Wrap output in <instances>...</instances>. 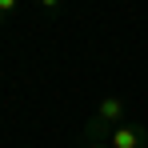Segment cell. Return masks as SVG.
<instances>
[{"label":"cell","instance_id":"3957f363","mask_svg":"<svg viewBox=\"0 0 148 148\" xmlns=\"http://www.w3.org/2000/svg\"><path fill=\"white\" fill-rule=\"evenodd\" d=\"M16 8H20V0H0V24H8Z\"/></svg>","mask_w":148,"mask_h":148},{"label":"cell","instance_id":"5b68a950","mask_svg":"<svg viewBox=\"0 0 148 148\" xmlns=\"http://www.w3.org/2000/svg\"><path fill=\"white\" fill-rule=\"evenodd\" d=\"M88 148H112L108 140H88Z\"/></svg>","mask_w":148,"mask_h":148},{"label":"cell","instance_id":"6da1fadb","mask_svg":"<svg viewBox=\"0 0 148 148\" xmlns=\"http://www.w3.org/2000/svg\"><path fill=\"white\" fill-rule=\"evenodd\" d=\"M128 120V100L124 96H104L92 108V116H88V124H84V136L88 140H108V132L116 128V124Z\"/></svg>","mask_w":148,"mask_h":148},{"label":"cell","instance_id":"7a4b0ae2","mask_svg":"<svg viewBox=\"0 0 148 148\" xmlns=\"http://www.w3.org/2000/svg\"><path fill=\"white\" fill-rule=\"evenodd\" d=\"M108 144L112 148H148V128L136 120H124L108 132Z\"/></svg>","mask_w":148,"mask_h":148},{"label":"cell","instance_id":"277c9868","mask_svg":"<svg viewBox=\"0 0 148 148\" xmlns=\"http://www.w3.org/2000/svg\"><path fill=\"white\" fill-rule=\"evenodd\" d=\"M32 4H36L40 12H60V4H64V0H32Z\"/></svg>","mask_w":148,"mask_h":148}]
</instances>
